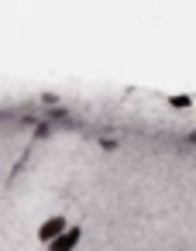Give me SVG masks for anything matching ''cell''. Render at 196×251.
Here are the masks:
<instances>
[{
    "instance_id": "1",
    "label": "cell",
    "mask_w": 196,
    "mask_h": 251,
    "mask_svg": "<svg viewBox=\"0 0 196 251\" xmlns=\"http://www.w3.org/2000/svg\"><path fill=\"white\" fill-rule=\"evenodd\" d=\"M62 230H69V224H66V217H49V220H45V224L38 227V237H42L45 244H52V241H55V237H59Z\"/></svg>"
},
{
    "instance_id": "2",
    "label": "cell",
    "mask_w": 196,
    "mask_h": 251,
    "mask_svg": "<svg viewBox=\"0 0 196 251\" xmlns=\"http://www.w3.org/2000/svg\"><path fill=\"white\" fill-rule=\"evenodd\" d=\"M79 237H83V230H79V227H69V230H62V234H59L49 248H52V251H73Z\"/></svg>"
}]
</instances>
